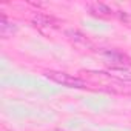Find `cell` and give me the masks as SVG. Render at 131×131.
<instances>
[{
	"mask_svg": "<svg viewBox=\"0 0 131 131\" xmlns=\"http://www.w3.org/2000/svg\"><path fill=\"white\" fill-rule=\"evenodd\" d=\"M88 9L93 16H97V17H110L113 14L111 8L106 6L105 3H91L88 5Z\"/></svg>",
	"mask_w": 131,
	"mask_h": 131,
	"instance_id": "obj_3",
	"label": "cell"
},
{
	"mask_svg": "<svg viewBox=\"0 0 131 131\" xmlns=\"http://www.w3.org/2000/svg\"><path fill=\"white\" fill-rule=\"evenodd\" d=\"M16 31H17V26L14 23H9L6 20V17L2 16V19H0V36L6 39V37L13 36V32H16Z\"/></svg>",
	"mask_w": 131,
	"mask_h": 131,
	"instance_id": "obj_4",
	"label": "cell"
},
{
	"mask_svg": "<svg viewBox=\"0 0 131 131\" xmlns=\"http://www.w3.org/2000/svg\"><path fill=\"white\" fill-rule=\"evenodd\" d=\"M46 77L51 79L52 82L56 83H60L63 86H68V88H85V82L79 77H74L71 74H67V73H62V71H48L46 73Z\"/></svg>",
	"mask_w": 131,
	"mask_h": 131,
	"instance_id": "obj_1",
	"label": "cell"
},
{
	"mask_svg": "<svg viewBox=\"0 0 131 131\" xmlns=\"http://www.w3.org/2000/svg\"><path fill=\"white\" fill-rule=\"evenodd\" d=\"M111 74L117 79H122V80H126V82H131V73L126 71L125 68H111L110 70Z\"/></svg>",
	"mask_w": 131,
	"mask_h": 131,
	"instance_id": "obj_5",
	"label": "cell"
},
{
	"mask_svg": "<svg viewBox=\"0 0 131 131\" xmlns=\"http://www.w3.org/2000/svg\"><path fill=\"white\" fill-rule=\"evenodd\" d=\"M102 54L106 57V60H108L110 63H113V67H111V68H125V67H128V65L131 63L129 57H126L125 54H122V52H119V51H113V49L110 51V49H105Z\"/></svg>",
	"mask_w": 131,
	"mask_h": 131,
	"instance_id": "obj_2",
	"label": "cell"
}]
</instances>
